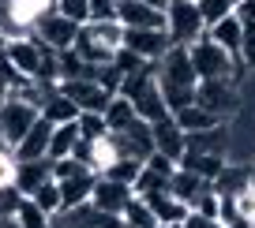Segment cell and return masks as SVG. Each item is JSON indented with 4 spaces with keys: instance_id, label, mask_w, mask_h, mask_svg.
I'll use <instances>...</instances> for the list:
<instances>
[{
    "instance_id": "obj_7",
    "label": "cell",
    "mask_w": 255,
    "mask_h": 228,
    "mask_svg": "<svg viewBox=\"0 0 255 228\" xmlns=\"http://www.w3.org/2000/svg\"><path fill=\"white\" fill-rule=\"evenodd\" d=\"M38 120H41V109H38V105L23 101V97H15V94L4 101V109H0V127H4V135H8L11 150H15V142L23 139V135L38 124Z\"/></svg>"
},
{
    "instance_id": "obj_47",
    "label": "cell",
    "mask_w": 255,
    "mask_h": 228,
    "mask_svg": "<svg viewBox=\"0 0 255 228\" xmlns=\"http://www.w3.org/2000/svg\"><path fill=\"white\" fill-rule=\"evenodd\" d=\"M252 187H255V168H252Z\"/></svg>"
},
{
    "instance_id": "obj_45",
    "label": "cell",
    "mask_w": 255,
    "mask_h": 228,
    "mask_svg": "<svg viewBox=\"0 0 255 228\" xmlns=\"http://www.w3.org/2000/svg\"><path fill=\"white\" fill-rule=\"evenodd\" d=\"M139 4H150V8H165L169 0H139Z\"/></svg>"
},
{
    "instance_id": "obj_18",
    "label": "cell",
    "mask_w": 255,
    "mask_h": 228,
    "mask_svg": "<svg viewBox=\"0 0 255 228\" xmlns=\"http://www.w3.org/2000/svg\"><path fill=\"white\" fill-rule=\"evenodd\" d=\"M45 180H53V157H38V161H19L15 172V187L23 195H34Z\"/></svg>"
},
{
    "instance_id": "obj_19",
    "label": "cell",
    "mask_w": 255,
    "mask_h": 228,
    "mask_svg": "<svg viewBox=\"0 0 255 228\" xmlns=\"http://www.w3.org/2000/svg\"><path fill=\"white\" fill-rule=\"evenodd\" d=\"M248 183H252V165H240V161H225V168L214 176L218 195H240Z\"/></svg>"
},
{
    "instance_id": "obj_25",
    "label": "cell",
    "mask_w": 255,
    "mask_h": 228,
    "mask_svg": "<svg viewBox=\"0 0 255 228\" xmlns=\"http://www.w3.org/2000/svg\"><path fill=\"white\" fill-rule=\"evenodd\" d=\"M135 120H139V112H135V105H131V97L113 94L109 109H105V124H109V131H124V127H131Z\"/></svg>"
},
{
    "instance_id": "obj_21",
    "label": "cell",
    "mask_w": 255,
    "mask_h": 228,
    "mask_svg": "<svg viewBox=\"0 0 255 228\" xmlns=\"http://www.w3.org/2000/svg\"><path fill=\"white\" fill-rule=\"evenodd\" d=\"M173 120H176V124H180L188 135H195V131H210V127H218V124H222V120H218L214 112H207L203 105H195V101H191V105H184L180 112H173Z\"/></svg>"
},
{
    "instance_id": "obj_4",
    "label": "cell",
    "mask_w": 255,
    "mask_h": 228,
    "mask_svg": "<svg viewBox=\"0 0 255 228\" xmlns=\"http://www.w3.org/2000/svg\"><path fill=\"white\" fill-rule=\"evenodd\" d=\"M165 34L173 45H191L207 34V23L199 15L195 0H169L165 4Z\"/></svg>"
},
{
    "instance_id": "obj_28",
    "label": "cell",
    "mask_w": 255,
    "mask_h": 228,
    "mask_svg": "<svg viewBox=\"0 0 255 228\" xmlns=\"http://www.w3.org/2000/svg\"><path fill=\"white\" fill-rule=\"evenodd\" d=\"M87 142H90V139H87ZM117 157H120V153H117V146H113V135H105V139H94V142H90V157H87V165L94 168L98 176H102Z\"/></svg>"
},
{
    "instance_id": "obj_46",
    "label": "cell",
    "mask_w": 255,
    "mask_h": 228,
    "mask_svg": "<svg viewBox=\"0 0 255 228\" xmlns=\"http://www.w3.org/2000/svg\"><path fill=\"white\" fill-rule=\"evenodd\" d=\"M4 45H8V38H4V34H0V49H4Z\"/></svg>"
},
{
    "instance_id": "obj_43",
    "label": "cell",
    "mask_w": 255,
    "mask_h": 228,
    "mask_svg": "<svg viewBox=\"0 0 255 228\" xmlns=\"http://www.w3.org/2000/svg\"><path fill=\"white\" fill-rule=\"evenodd\" d=\"M8 97H11V82L0 79V109H4V101H8Z\"/></svg>"
},
{
    "instance_id": "obj_49",
    "label": "cell",
    "mask_w": 255,
    "mask_h": 228,
    "mask_svg": "<svg viewBox=\"0 0 255 228\" xmlns=\"http://www.w3.org/2000/svg\"><path fill=\"white\" fill-rule=\"evenodd\" d=\"M252 228H255V225H252Z\"/></svg>"
},
{
    "instance_id": "obj_3",
    "label": "cell",
    "mask_w": 255,
    "mask_h": 228,
    "mask_svg": "<svg viewBox=\"0 0 255 228\" xmlns=\"http://www.w3.org/2000/svg\"><path fill=\"white\" fill-rule=\"evenodd\" d=\"M120 49H124V26H120L117 19H105V23L90 19V23H83L79 38H75V53L87 64H98V68L109 64Z\"/></svg>"
},
{
    "instance_id": "obj_14",
    "label": "cell",
    "mask_w": 255,
    "mask_h": 228,
    "mask_svg": "<svg viewBox=\"0 0 255 228\" xmlns=\"http://www.w3.org/2000/svg\"><path fill=\"white\" fill-rule=\"evenodd\" d=\"M49 139H53V124L41 116L38 124H34L30 131H26L23 139L15 142L11 157H15V161H38V157H49Z\"/></svg>"
},
{
    "instance_id": "obj_6",
    "label": "cell",
    "mask_w": 255,
    "mask_h": 228,
    "mask_svg": "<svg viewBox=\"0 0 255 228\" xmlns=\"http://www.w3.org/2000/svg\"><path fill=\"white\" fill-rule=\"evenodd\" d=\"M79 30L83 26L75 23V19H68V15H60V11H45V15L34 23V38H41L53 53H68V49H75V38H79Z\"/></svg>"
},
{
    "instance_id": "obj_1",
    "label": "cell",
    "mask_w": 255,
    "mask_h": 228,
    "mask_svg": "<svg viewBox=\"0 0 255 228\" xmlns=\"http://www.w3.org/2000/svg\"><path fill=\"white\" fill-rule=\"evenodd\" d=\"M154 75H158V86L165 94L169 109L180 112L184 105L195 101V90H199V75L191 68V56L188 45H169V53L154 64Z\"/></svg>"
},
{
    "instance_id": "obj_16",
    "label": "cell",
    "mask_w": 255,
    "mask_h": 228,
    "mask_svg": "<svg viewBox=\"0 0 255 228\" xmlns=\"http://www.w3.org/2000/svg\"><path fill=\"white\" fill-rule=\"evenodd\" d=\"M146 198V206L154 210V217H158V225H184V217L191 213V206L184 202V198H176L173 191H154V195H139Z\"/></svg>"
},
{
    "instance_id": "obj_8",
    "label": "cell",
    "mask_w": 255,
    "mask_h": 228,
    "mask_svg": "<svg viewBox=\"0 0 255 228\" xmlns=\"http://www.w3.org/2000/svg\"><path fill=\"white\" fill-rule=\"evenodd\" d=\"M113 135V146H117L120 157H131V161H143L154 153V127L146 124V120H135L131 127H124V131H109Z\"/></svg>"
},
{
    "instance_id": "obj_44",
    "label": "cell",
    "mask_w": 255,
    "mask_h": 228,
    "mask_svg": "<svg viewBox=\"0 0 255 228\" xmlns=\"http://www.w3.org/2000/svg\"><path fill=\"white\" fill-rule=\"evenodd\" d=\"M0 153H11V142H8V135H4V127H0Z\"/></svg>"
},
{
    "instance_id": "obj_2",
    "label": "cell",
    "mask_w": 255,
    "mask_h": 228,
    "mask_svg": "<svg viewBox=\"0 0 255 228\" xmlns=\"http://www.w3.org/2000/svg\"><path fill=\"white\" fill-rule=\"evenodd\" d=\"M188 56H191V68H195L199 82L203 79H233V82H244V75H252V71L244 68V60H240L237 53H229V49H222L210 34H203L199 41H191Z\"/></svg>"
},
{
    "instance_id": "obj_38",
    "label": "cell",
    "mask_w": 255,
    "mask_h": 228,
    "mask_svg": "<svg viewBox=\"0 0 255 228\" xmlns=\"http://www.w3.org/2000/svg\"><path fill=\"white\" fill-rule=\"evenodd\" d=\"M240 60L248 71H255V26H244V41H240Z\"/></svg>"
},
{
    "instance_id": "obj_32",
    "label": "cell",
    "mask_w": 255,
    "mask_h": 228,
    "mask_svg": "<svg viewBox=\"0 0 255 228\" xmlns=\"http://www.w3.org/2000/svg\"><path fill=\"white\" fill-rule=\"evenodd\" d=\"M75 124H79V135L83 139H105V135H109V124H105V112H79V120H75Z\"/></svg>"
},
{
    "instance_id": "obj_5",
    "label": "cell",
    "mask_w": 255,
    "mask_h": 228,
    "mask_svg": "<svg viewBox=\"0 0 255 228\" xmlns=\"http://www.w3.org/2000/svg\"><path fill=\"white\" fill-rule=\"evenodd\" d=\"M195 105H203L207 112H214L218 120H233L240 109V82L233 79H203L195 90Z\"/></svg>"
},
{
    "instance_id": "obj_20",
    "label": "cell",
    "mask_w": 255,
    "mask_h": 228,
    "mask_svg": "<svg viewBox=\"0 0 255 228\" xmlns=\"http://www.w3.org/2000/svg\"><path fill=\"white\" fill-rule=\"evenodd\" d=\"M41 116H45L49 124H72V120H79V105L56 86L53 94H49V101L41 105Z\"/></svg>"
},
{
    "instance_id": "obj_42",
    "label": "cell",
    "mask_w": 255,
    "mask_h": 228,
    "mask_svg": "<svg viewBox=\"0 0 255 228\" xmlns=\"http://www.w3.org/2000/svg\"><path fill=\"white\" fill-rule=\"evenodd\" d=\"M233 15L240 19L244 26H255V0H237V8H233Z\"/></svg>"
},
{
    "instance_id": "obj_34",
    "label": "cell",
    "mask_w": 255,
    "mask_h": 228,
    "mask_svg": "<svg viewBox=\"0 0 255 228\" xmlns=\"http://www.w3.org/2000/svg\"><path fill=\"white\" fill-rule=\"evenodd\" d=\"M188 206H191L195 213H207V217H218V210H222V195H218V187H214V183H207V187H203L199 195L191 198Z\"/></svg>"
},
{
    "instance_id": "obj_11",
    "label": "cell",
    "mask_w": 255,
    "mask_h": 228,
    "mask_svg": "<svg viewBox=\"0 0 255 228\" xmlns=\"http://www.w3.org/2000/svg\"><path fill=\"white\" fill-rule=\"evenodd\" d=\"M117 23L124 30H165V8H150L139 0H120Z\"/></svg>"
},
{
    "instance_id": "obj_30",
    "label": "cell",
    "mask_w": 255,
    "mask_h": 228,
    "mask_svg": "<svg viewBox=\"0 0 255 228\" xmlns=\"http://www.w3.org/2000/svg\"><path fill=\"white\" fill-rule=\"evenodd\" d=\"M124 225L128 228H158V217H154V210L146 206V198H131L124 210Z\"/></svg>"
},
{
    "instance_id": "obj_10",
    "label": "cell",
    "mask_w": 255,
    "mask_h": 228,
    "mask_svg": "<svg viewBox=\"0 0 255 228\" xmlns=\"http://www.w3.org/2000/svg\"><path fill=\"white\" fill-rule=\"evenodd\" d=\"M60 90L79 105V112H105L109 101H113V94L98 79H64Z\"/></svg>"
},
{
    "instance_id": "obj_33",
    "label": "cell",
    "mask_w": 255,
    "mask_h": 228,
    "mask_svg": "<svg viewBox=\"0 0 255 228\" xmlns=\"http://www.w3.org/2000/svg\"><path fill=\"white\" fill-rule=\"evenodd\" d=\"M195 4H199V15H203L207 26L222 23V19L233 15V8H237V0H195Z\"/></svg>"
},
{
    "instance_id": "obj_48",
    "label": "cell",
    "mask_w": 255,
    "mask_h": 228,
    "mask_svg": "<svg viewBox=\"0 0 255 228\" xmlns=\"http://www.w3.org/2000/svg\"><path fill=\"white\" fill-rule=\"evenodd\" d=\"M252 168H255V157H252Z\"/></svg>"
},
{
    "instance_id": "obj_35",
    "label": "cell",
    "mask_w": 255,
    "mask_h": 228,
    "mask_svg": "<svg viewBox=\"0 0 255 228\" xmlns=\"http://www.w3.org/2000/svg\"><path fill=\"white\" fill-rule=\"evenodd\" d=\"M56 11L60 15H68V19H75V23H90V4L87 0H56Z\"/></svg>"
},
{
    "instance_id": "obj_40",
    "label": "cell",
    "mask_w": 255,
    "mask_h": 228,
    "mask_svg": "<svg viewBox=\"0 0 255 228\" xmlns=\"http://www.w3.org/2000/svg\"><path fill=\"white\" fill-rule=\"evenodd\" d=\"M15 172H19V161L11 153H0V187H11L15 183Z\"/></svg>"
},
{
    "instance_id": "obj_39",
    "label": "cell",
    "mask_w": 255,
    "mask_h": 228,
    "mask_svg": "<svg viewBox=\"0 0 255 228\" xmlns=\"http://www.w3.org/2000/svg\"><path fill=\"white\" fill-rule=\"evenodd\" d=\"M233 202H237V210H240V213H244V217L255 225V187H252V183H248L240 195H233Z\"/></svg>"
},
{
    "instance_id": "obj_31",
    "label": "cell",
    "mask_w": 255,
    "mask_h": 228,
    "mask_svg": "<svg viewBox=\"0 0 255 228\" xmlns=\"http://www.w3.org/2000/svg\"><path fill=\"white\" fill-rule=\"evenodd\" d=\"M139 168H143V161H131V157H117L109 168H105L102 176H109V180H117V183H135V176H139Z\"/></svg>"
},
{
    "instance_id": "obj_22",
    "label": "cell",
    "mask_w": 255,
    "mask_h": 228,
    "mask_svg": "<svg viewBox=\"0 0 255 228\" xmlns=\"http://www.w3.org/2000/svg\"><path fill=\"white\" fill-rule=\"evenodd\" d=\"M225 161H229V157H222V153H199V150H188V153L180 157V165L191 168V172H199L203 180L214 183V176L225 168Z\"/></svg>"
},
{
    "instance_id": "obj_36",
    "label": "cell",
    "mask_w": 255,
    "mask_h": 228,
    "mask_svg": "<svg viewBox=\"0 0 255 228\" xmlns=\"http://www.w3.org/2000/svg\"><path fill=\"white\" fill-rule=\"evenodd\" d=\"M19 202H23V191L11 183V187H0V217H15Z\"/></svg>"
},
{
    "instance_id": "obj_15",
    "label": "cell",
    "mask_w": 255,
    "mask_h": 228,
    "mask_svg": "<svg viewBox=\"0 0 255 228\" xmlns=\"http://www.w3.org/2000/svg\"><path fill=\"white\" fill-rule=\"evenodd\" d=\"M131 198H135V191L128 187V183H117V180H109V176H98V183H94V195H90V202H94L98 210L124 213Z\"/></svg>"
},
{
    "instance_id": "obj_29",
    "label": "cell",
    "mask_w": 255,
    "mask_h": 228,
    "mask_svg": "<svg viewBox=\"0 0 255 228\" xmlns=\"http://www.w3.org/2000/svg\"><path fill=\"white\" fill-rule=\"evenodd\" d=\"M30 198L49 213V217H60V213H64V195H60V183H56V180H45Z\"/></svg>"
},
{
    "instance_id": "obj_27",
    "label": "cell",
    "mask_w": 255,
    "mask_h": 228,
    "mask_svg": "<svg viewBox=\"0 0 255 228\" xmlns=\"http://www.w3.org/2000/svg\"><path fill=\"white\" fill-rule=\"evenodd\" d=\"M15 225L19 228H56V217H49L30 195H23V202H19V210H15Z\"/></svg>"
},
{
    "instance_id": "obj_26",
    "label": "cell",
    "mask_w": 255,
    "mask_h": 228,
    "mask_svg": "<svg viewBox=\"0 0 255 228\" xmlns=\"http://www.w3.org/2000/svg\"><path fill=\"white\" fill-rule=\"evenodd\" d=\"M79 124H53V139H49V157H72L75 142H79Z\"/></svg>"
},
{
    "instance_id": "obj_37",
    "label": "cell",
    "mask_w": 255,
    "mask_h": 228,
    "mask_svg": "<svg viewBox=\"0 0 255 228\" xmlns=\"http://www.w3.org/2000/svg\"><path fill=\"white\" fill-rule=\"evenodd\" d=\"M87 4H90V19H98V23L117 19V8H120V0H87Z\"/></svg>"
},
{
    "instance_id": "obj_13",
    "label": "cell",
    "mask_w": 255,
    "mask_h": 228,
    "mask_svg": "<svg viewBox=\"0 0 255 228\" xmlns=\"http://www.w3.org/2000/svg\"><path fill=\"white\" fill-rule=\"evenodd\" d=\"M150 127H154V150L165 153V157H173L176 165H180V157L188 153V131H184L173 116L158 120V124H150Z\"/></svg>"
},
{
    "instance_id": "obj_23",
    "label": "cell",
    "mask_w": 255,
    "mask_h": 228,
    "mask_svg": "<svg viewBox=\"0 0 255 228\" xmlns=\"http://www.w3.org/2000/svg\"><path fill=\"white\" fill-rule=\"evenodd\" d=\"M207 34L218 41L222 49H229V53H240V41H244V23H240L237 15H225L222 23L207 26Z\"/></svg>"
},
{
    "instance_id": "obj_24",
    "label": "cell",
    "mask_w": 255,
    "mask_h": 228,
    "mask_svg": "<svg viewBox=\"0 0 255 228\" xmlns=\"http://www.w3.org/2000/svg\"><path fill=\"white\" fill-rule=\"evenodd\" d=\"M207 183L210 180H203L199 172H191V168H184V165H176V172L169 176V191H173L176 198H184V202H191V198L199 195Z\"/></svg>"
},
{
    "instance_id": "obj_12",
    "label": "cell",
    "mask_w": 255,
    "mask_h": 228,
    "mask_svg": "<svg viewBox=\"0 0 255 228\" xmlns=\"http://www.w3.org/2000/svg\"><path fill=\"white\" fill-rule=\"evenodd\" d=\"M169 34L165 30H124V49H131L135 56H143V60L158 64L161 56L169 53Z\"/></svg>"
},
{
    "instance_id": "obj_17",
    "label": "cell",
    "mask_w": 255,
    "mask_h": 228,
    "mask_svg": "<svg viewBox=\"0 0 255 228\" xmlns=\"http://www.w3.org/2000/svg\"><path fill=\"white\" fill-rule=\"evenodd\" d=\"M60 183V195H64V210H75V206L90 202V195H94V183H98V172L94 168H83V172L75 176H64Z\"/></svg>"
},
{
    "instance_id": "obj_9",
    "label": "cell",
    "mask_w": 255,
    "mask_h": 228,
    "mask_svg": "<svg viewBox=\"0 0 255 228\" xmlns=\"http://www.w3.org/2000/svg\"><path fill=\"white\" fill-rule=\"evenodd\" d=\"M56 225H64V228H128L124 213L98 210L94 202H83V206H75V210H64L60 217H56Z\"/></svg>"
},
{
    "instance_id": "obj_41",
    "label": "cell",
    "mask_w": 255,
    "mask_h": 228,
    "mask_svg": "<svg viewBox=\"0 0 255 228\" xmlns=\"http://www.w3.org/2000/svg\"><path fill=\"white\" fill-rule=\"evenodd\" d=\"M180 228H222V221H218V217H207V213H195V210H191L188 217H184V225H180Z\"/></svg>"
}]
</instances>
